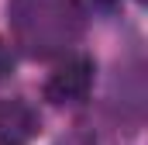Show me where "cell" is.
Returning a JSON list of instances; mask_svg holds the SVG:
<instances>
[{"mask_svg": "<svg viewBox=\"0 0 148 145\" xmlns=\"http://www.w3.org/2000/svg\"><path fill=\"white\" fill-rule=\"evenodd\" d=\"M38 110L21 97H0V145H28L38 135Z\"/></svg>", "mask_w": 148, "mask_h": 145, "instance_id": "obj_3", "label": "cell"}, {"mask_svg": "<svg viewBox=\"0 0 148 145\" xmlns=\"http://www.w3.org/2000/svg\"><path fill=\"white\" fill-rule=\"evenodd\" d=\"M90 3H93V7H103V10H110V7L121 3V0H90Z\"/></svg>", "mask_w": 148, "mask_h": 145, "instance_id": "obj_5", "label": "cell"}, {"mask_svg": "<svg viewBox=\"0 0 148 145\" xmlns=\"http://www.w3.org/2000/svg\"><path fill=\"white\" fill-rule=\"evenodd\" d=\"M7 10L14 41L35 59L69 52L86 28L79 0H10Z\"/></svg>", "mask_w": 148, "mask_h": 145, "instance_id": "obj_1", "label": "cell"}, {"mask_svg": "<svg viewBox=\"0 0 148 145\" xmlns=\"http://www.w3.org/2000/svg\"><path fill=\"white\" fill-rule=\"evenodd\" d=\"M90 86H93V62L86 55H73L48 76L45 97L52 104H79L90 93Z\"/></svg>", "mask_w": 148, "mask_h": 145, "instance_id": "obj_2", "label": "cell"}, {"mask_svg": "<svg viewBox=\"0 0 148 145\" xmlns=\"http://www.w3.org/2000/svg\"><path fill=\"white\" fill-rule=\"evenodd\" d=\"M10 69H14V55H10V48L0 41V79H3V76H7Z\"/></svg>", "mask_w": 148, "mask_h": 145, "instance_id": "obj_4", "label": "cell"}]
</instances>
